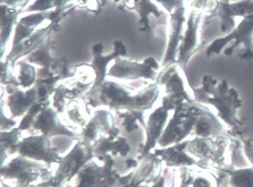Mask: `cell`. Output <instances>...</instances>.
<instances>
[{
    "label": "cell",
    "instance_id": "cell-1",
    "mask_svg": "<svg viewBox=\"0 0 253 187\" xmlns=\"http://www.w3.org/2000/svg\"><path fill=\"white\" fill-rule=\"evenodd\" d=\"M194 101L202 105H210L217 110V116L228 126L231 134H244L245 126L239 118L237 112L243 107V100L239 91L229 86L227 79H220L205 75L201 85L192 87Z\"/></svg>",
    "mask_w": 253,
    "mask_h": 187
},
{
    "label": "cell",
    "instance_id": "cell-2",
    "mask_svg": "<svg viewBox=\"0 0 253 187\" xmlns=\"http://www.w3.org/2000/svg\"><path fill=\"white\" fill-rule=\"evenodd\" d=\"M87 104L91 107L105 106L109 109L118 110H139L142 112L137 93L133 94L127 87L120 83L106 79L101 85L91 91L86 95Z\"/></svg>",
    "mask_w": 253,
    "mask_h": 187
},
{
    "label": "cell",
    "instance_id": "cell-3",
    "mask_svg": "<svg viewBox=\"0 0 253 187\" xmlns=\"http://www.w3.org/2000/svg\"><path fill=\"white\" fill-rule=\"evenodd\" d=\"M253 18H242L232 32L223 37L213 40L206 49L208 58L213 55L223 52L225 56L231 57L234 50L240 45L243 47V51L240 57L244 60L253 59Z\"/></svg>",
    "mask_w": 253,
    "mask_h": 187
},
{
    "label": "cell",
    "instance_id": "cell-4",
    "mask_svg": "<svg viewBox=\"0 0 253 187\" xmlns=\"http://www.w3.org/2000/svg\"><path fill=\"white\" fill-rule=\"evenodd\" d=\"M232 142L225 134L214 137H194L190 140L187 152L200 162L202 169H223L228 167L226 162V151L231 148Z\"/></svg>",
    "mask_w": 253,
    "mask_h": 187
},
{
    "label": "cell",
    "instance_id": "cell-5",
    "mask_svg": "<svg viewBox=\"0 0 253 187\" xmlns=\"http://www.w3.org/2000/svg\"><path fill=\"white\" fill-rule=\"evenodd\" d=\"M181 70L178 64L168 65L163 67L156 79L158 85H164L166 93L162 100V106L172 112L185 102L194 101L193 94H190L186 89Z\"/></svg>",
    "mask_w": 253,
    "mask_h": 187
},
{
    "label": "cell",
    "instance_id": "cell-6",
    "mask_svg": "<svg viewBox=\"0 0 253 187\" xmlns=\"http://www.w3.org/2000/svg\"><path fill=\"white\" fill-rule=\"evenodd\" d=\"M53 176L49 168H44L40 161H34L22 155L11 159L9 162L1 166L2 181L14 182L15 187H31L39 178Z\"/></svg>",
    "mask_w": 253,
    "mask_h": 187
},
{
    "label": "cell",
    "instance_id": "cell-7",
    "mask_svg": "<svg viewBox=\"0 0 253 187\" xmlns=\"http://www.w3.org/2000/svg\"><path fill=\"white\" fill-rule=\"evenodd\" d=\"M102 162L99 166L92 159L85 163L76 176L74 187H117L122 176L115 167L114 156L107 154Z\"/></svg>",
    "mask_w": 253,
    "mask_h": 187
},
{
    "label": "cell",
    "instance_id": "cell-8",
    "mask_svg": "<svg viewBox=\"0 0 253 187\" xmlns=\"http://www.w3.org/2000/svg\"><path fill=\"white\" fill-rule=\"evenodd\" d=\"M94 158L93 146L85 141H79L72 150L64 156L51 178L52 187L67 184L74 176H78L83 166Z\"/></svg>",
    "mask_w": 253,
    "mask_h": 187
},
{
    "label": "cell",
    "instance_id": "cell-9",
    "mask_svg": "<svg viewBox=\"0 0 253 187\" xmlns=\"http://www.w3.org/2000/svg\"><path fill=\"white\" fill-rule=\"evenodd\" d=\"M159 70L160 65L153 57H147L143 62H132L120 57L109 67L108 76L117 79H125V81L140 78L156 81L158 76L157 72Z\"/></svg>",
    "mask_w": 253,
    "mask_h": 187
},
{
    "label": "cell",
    "instance_id": "cell-10",
    "mask_svg": "<svg viewBox=\"0 0 253 187\" xmlns=\"http://www.w3.org/2000/svg\"><path fill=\"white\" fill-rule=\"evenodd\" d=\"M51 137L45 135H32L22 139L18 147V155L24 156L34 161H40L50 166L51 163H59L63 158H60L56 148L52 147Z\"/></svg>",
    "mask_w": 253,
    "mask_h": 187
},
{
    "label": "cell",
    "instance_id": "cell-11",
    "mask_svg": "<svg viewBox=\"0 0 253 187\" xmlns=\"http://www.w3.org/2000/svg\"><path fill=\"white\" fill-rule=\"evenodd\" d=\"M203 13H205L203 10L191 8L190 15L186 20L185 31H184V36L181 45H179L177 56V64L182 70L185 68L190 59L192 58V56L201 47L200 28L202 24Z\"/></svg>",
    "mask_w": 253,
    "mask_h": 187
},
{
    "label": "cell",
    "instance_id": "cell-12",
    "mask_svg": "<svg viewBox=\"0 0 253 187\" xmlns=\"http://www.w3.org/2000/svg\"><path fill=\"white\" fill-rule=\"evenodd\" d=\"M186 13L185 3L184 0H181L176 9L169 14L168 20V33H167V47L165 53L162 68L171 64H177L178 49L185 31L186 24Z\"/></svg>",
    "mask_w": 253,
    "mask_h": 187
},
{
    "label": "cell",
    "instance_id": "cell-13",
    "mask_svg": "<svg viewBox=\"0 0 253 187\" xmlns=\"http://www.w3.org/2000/svg\"><path fill=\"white\" fill-rule=\"evenodd\" d=\"M218 17L220 20V31L229 33L235 29V17L253 18V0H240L236 2H219L214 0L207 20Z\"/></svg>",
    "mask_w": 253,
    "mask_h": 187
},
{
    "label": "cell",
    "instance_id": "cell-14",
    "mask_svg": "<svg viewBox=\"0 0 253 187\" xmlns=\"http://www.w3.org/2000/svg\"><path fill=\"white\" fill-rule=\"evenodd\" d=\"M92 55H93V59L90 64L92 70L95 73V82L92 86V89H95L99 85L106 81V77L108 76L109 71V64L115 62L120 57H125L127 55V50H126L125 44L122 41L116 40L113 43L114 50L109 53V55H102L103 51V44L102 42H97L92 45Z\"/></svg>",
    "mask_w": 253,
    "mask_h": 187
},
{
    "label": "cell",
    "instance_id": "cell-15",
    "mask_svg": "<svg viewBox=\"0 0 253 187\" xmlns=\"http://www.w3.org/2000/svg\"><path fill=\"white\" fill-rule=\"evenodd\" d=\"M169 114L170 112L164 106L158 107L149 114L147 125H145V143L141 146L143 149H140L139 159L150 153L158 146L160 137H162L168 119H169Z\"/></svg>",
    "mask_w": 253,
    "mask_h": 187
},
{
    "label": "cell",
    "instance_id": "cell-16",
    "mask_svg": "<svg viewBox=\"0 0 253 187\" xmlns=\"http://www.w3.org/2000/svg\"><path fill=\"white\" fill-rule=\"evenodd\" d=\"M32 129L40 132V134L48 137L53 136H68L75 139L76 134L70 128H67L58 118V112L49 105L41 110L33 123Z\"/></svg>",
    "mask_w": 253,
    "mask_h": 187
},
{
    "label": "cell",
    "instance_id": "cell-17",
    "mask_svg": "<svg viewBox=\"0 0 253 187\" xmlns=\"http://www.w3.org/2000/svg\"><path fill=\"white\" fill-rule=\"evenodd\" d=\"M2 89L8 94L6 105L8 107L11 118L23 117L38 102L36 85L29 90H24L22 87H16L13 85L5 86Z\"/></svg>",
    "mask_w": 253,
    "mask_h": 187
},
{
    "label": "cell",
    "instance_id": "cell-18",
    "mask_svg": "<svg viewBox=\"0 0 253 187\" xmlns=\"http://www.w3.org/2000/svg\"><path fill=\"white\" fill-rule=\"evenodd\" d=\"M190 140H185L181 143L167 148L155 149L152 152L163 160V162L168 168H184V167H199L200 162L194 156L187 152V146Z\"/></svg>",
    "mask_w": 253,
    "mask_h": 187
},
{
    "label": "cell",
    "instance_id": "cell-19",
    "mask_svg": "<svg viewBox=\"0 0 253 187\" xmlns=\"http://www.w3.org/2000/svg\"><path fill=\"white\" fill-rule=\"evenodd\" d=\"M74 78V77H73ZM92 86L90 84H84L74 78L73 81L61 83L57 85L55 93L51 99V106L57 112H61L66 109V106L74 100H79L80 98L86 97L90 92Z\"/></svg>",
    "mask_w": 253,
    "mask_h": 187
},
{
    "label": "cell",
    "instance_id": "cell-20",
    "mask_svg": "<svg viewBox=\"0 0 253 187\" xmlns=\"http://www.w3.org/2000/svg\"><path fill=\"white\" fill-rule=\"evenodd\" d=\"M225 133V126L216 114L205 105L197 102V120L192 135L194 137H214Z\"/></svg>",
    "mask_w": 253,
    "mask_h": 187
},
{
    "label": "cell",
    "instance_id": "cell-21",
    "mask_svg": "<svg viewBox=\"0 0 253 187\" xmlns=\"http://www.w3.org/2000/svg\"><path fill=\"white\" fill-rule=\"evenodd\" d=\"M94 158L103 161L107 154L113 155L116 158L117 155L122 158H126L131 152V146L126 137L121 134L115 135H103L93 144Z\"/></svg>",
    "mask_w": 253,
    "mask_h": 187
},
{
    "label": "cell",
    "instance_id": "cell-22",
    "mask_svg": "<svg viewBox=\"0 0 253 187\" xmlns=\"http://www.w3.org/2000/svg\"><path fill=\"white\" fill-rule=\"evenodd\" d=\"M52 32H56V30L51 23H49V25L44 26V28L38 29L28 39L22 41L16 47L11 48L8 55L5 57V59L14 65L22 57L29 56L31 52L36 50L49 37H51Z\"/></svg>",
    "mask_w": 253,
    "mask_h": 187
},
{
    "label": "cell",
    "instance_id": "cell-23",
    "mask_svg": "<svg viewBox=\"0 0 253 187\" xmlns=\"http://www.w3.org/2000/svg\"><path fill=\"white\" fill-rule=\"evenodd\" d=\"M140 159L143 160H142V162L136 168L135 173H134L131 184L133 187L155 183L163 175V160L159 156H157L153 152H150V153L142 156Z\"/></svg>",
    "mask_w": 253,
    "mask_h": 187
},
{
    "label": "cell",
    "instance_id": "cell-24",
    "mask_svg": "<svg viewBox=\"0 0 253 187\" xmlns=\"http://www.w3.org/2000/svg\"><path fill=\"white\" fill-rule=\"evenodd\" d=\"M121 8L135 11L139 14V30L141 32L150 31V16L159 18L162 11L152 0H122Z\"/></svg>",
    "mask_w": 253,
    "mask_h": 187
},
{
    "label": "cell",
    "instance_id": "cell-25",
    "mask_svg": "<svg viewBox=\"0 0 253 187\" xmlns=\"http://www.w3.org/2000/svg\"><path fill=\"white\" fill-rule=\"evenodd\" d=\"M53 42L51 37H49L43 43L40 44L36 50L31 52L29 56H26V59L29 63L40 66L38 68V78H51L55 77L50 72V68L55 62V57L51 55V48Z\"/></svg>",
    "mask_w": 253,
    "mask_h": 187
},
{
    "label": "cell",
    "instance_id": "cell-26",
    "mask_svg": "<svg viewBox=\"0 0 253 187\" xmlns=\"http://www.w3.org/2000/svg\"><path fill=\"white\" fill-rule=\"evenodd\" d=\"M21 11L13 7L1 5V23H0V40H1V59H5V50L10 40Z\"/></svg>",
    "mask_w": 253,
    "mask_h": 187
},
{
    "label": "cell",
    "instance_id": "cell-27",
    "mask_svg": "<svg viewBox=\"0 0 253 187\" xmlns=\"http://www.w3.org/2000/svg\"><path fill=\"white\" fill-rule=\"evenodd\" d=\"M223 169L228 175L229 187H253V166L243 168L228 166Z\"/></svg>",
    "mask_w": 253,
    "mask_h": 187
},
{
    "label": "cell",
    "instance_id": "cell-28",
    "mask_svg": "<svg viewBox=\"0 0 253 187\" xmlns=\"http://www.w3.org/2000/svg\"><path fill=\"white\" fill-rule=\"evenodd\" d=\"M22 131L15 127L11 131L1 132V166L5 165V159L10 154L18 152V147L21 143Z\"/></svg>",
    "mask_w": 253,
    "mask_h": 187
},
{
    "label": "cell",
    "instance_id": "cell-29",
    "mask_svg": "<svg viewBox=\"0 0 253 187\" xmlns=\"http://www.w3.org/2000/svg\"><path fill=\"white\" fill-rule=\"evenodd\" d=\"M117 117L120 118L122 127L126 133H132L139 129V126L142 125L145 128L144 123V112L139 110H118Z\"/></svg>",
    "mask_w": 253,
    "mask_h": 187
},
{
    "label": "cell",
    "instance_id": "cell-30",
    "mask_svg": "<svg viewBox=\"0 0 253 187\" xmlns=\"http://www.w3.org/2000/svg\"><path fill=\"white\" fill-rule=\"evenodd\" d=\"M64 81L59 76L51 78H38L36 83L38 102L39 104H51V98L55 93L57 83Z\"/></svg>",
    "mask_w": 253,
    "mask_h": 187
},
{
    "label": "cell",
    "instance_id": "cell-31",
    "mask_svg": "<svg viewBox=\"0 0 253 187\" xmlns=\"http://www.w3.org/2000/svg\"><path fill=\"white\" fill-rule=\"evenodd\" d=\"M17 79L21 84L22 89L29 90L36 85L38 79V70L34 67V65L29 63L28 60H21V62H17Z\"/></svg>",
    "mask_w": 253,
    "mask_h": 187
},
{
    "label": "cell",
    "instance_id": "cell-32",
    "mask_svg": "<svg viewBox=\"0 0 253 187\" xmlns=\"http://www.w3.org/2000/svg\"><path fill=\"white\" fill-rule=\"evenodd\" d=\"M93 119L100 127L103 135H115L121 134L120 128L115 124V119L110 110L107 109H98L93 113Z\"/></svg>",
    "mask_w": 253,
    "mask_h": 187
},
{
    "label": "cell",
    "instance_id": "cell-33",
    "mask_svg": "<svg viewBox=\"0 0 253 187\" xmlns=\"http://www.w3.org/2000/svg\"><path fill=\"white\" fill-rule=\"evenodd\" d=\"M75 0H34L32 3L24 9L25 13H40V11H50L70 5Z\"/></svg>",
    "mask_w": 253,
    "mask_h": 187
},
{
    "label": "cell",
    "instance_id": "cell-34",
    "mask_svg": "<svg viewBox=\"0 0 253 187\" xmlns=\"http://www.w3.org/2000/svg\"><path fill=\"white\" fill-rule=\"evenodd\" d=\"M66 114L70 121L78 126H81V127H84L89 121L84 105L78 100L72 101L66 106Z\"/></svg>",
    "mask_w": 253,
    "mask_h": 187
},
{
    "label": "cell",
    "instance_id": "cell-35",
    "mask_svg": "<svg viewBox=\"0 0 253 187\" xmlns=\"http://www.w3.org/2000/svg\"><path fill=\"white\" fill-rule=\"evenodd\" d=\"M102 134L100 127L97 124L93 118L87 121V124L84 126L82 132H81V139L82 141H85V142L90 143L93 146V144L97 142V141L100 139V135Z\"/></svg>",
    "mask_w": 253,
    "mask_h": 187
},
{
    "label": "cell",
    "instance_id": "cell-36",
    "mask_svg": "<svg viewBox=\"0 0 253 187\" xmlns=\"http://www.w3.org/2000/svg\"><path fill=\"white\" fill-rule=\"evenodd\" d=\"M51 104H39V102H37V104L22 117V120L20 121V124H18L17 127L20 128L21 131H29V129L32 128L33 123L34 120H36L38 114H39V112L42 109L45 108V107Z\"/></svg>",
    "mask_w": 253,
    "mask_h": 187
},
{
    "label": "cell",
    "instance_id": "cell-37",
    "mask_svg": "<svg viewBox=\"0 0 253 187\" xmlns=\"http://www.w3.org/2000/svg\"><path fill=\"white\" fill-rule=\"evenodd\" d=\"M9 85L21 87L17 76H15L14 74L13 64L6 59H1V86L5 87Z\"/></svg>",
    "mask_w": 253,
    "mask_h": 187
},
{
    "label": "cell",
    "instance_id": "cell-38",
    "mask_svg": "<svg viewBox=\"0 0 253 187\" xmlns=\"http://www.w3.org/2000/svg\"><path fill=\"white\" fill-rule=\"evenodd\" d=\"M79 8H83L94 15H99L108 3V0H75Z\"/></svg>",
    "mask_w": 253,
    "mask_h": 187
},
{
    "label": "cell",
    "instance_id": "cell-39",
    "mask_svg": "<svg viewBox=\"0 0 253 187\" xmlns=\"http://www.w3.org/2000/svg\"><path fill=\"white\" fill-rule=\"evenodd\" d=\"M192 187H218L217 178L211 174H195Z\"/></svg>",
    "mask_w": 253,
    "mask_h": 187
},
{
    "label": "cell",
    "instance_id": "cell-40",
    "mask_svg": "<svg viewBox=\"0 0 253 187\" xmlns=\"http://www.w3.org/2000/svg\"><path fill=\"white\" fill-rule=\"evenodd\" d=\"M194 171L191 169V167L179 168V186L178 187H192V182L195 176Z\"/></svg>",
    "mask_w": 253,
    "mask_h": 187
},
{
    "label": "cell",
    "instance_id": "cell-41",
    "mask_svg": "<svg viewBox=\"0 0 253 187\" xmlns=\"http://www.w3.org/2000/svg\"><path fill=\"white\" fill-rule=\"evenodd\" d=\"M3 100L1 104V132L11 131L16 127V121L14 120V118H6L5 112H3Z\"/></svg>",
    "mask_w": 253,
    "mask_h": 187
},
{
    "label": "cell",
    "instance_id": "cell-42",
    "mask_svg": "<svg viewBox=\"0 0 253 187\" xmlns=\"http://www.w3.org/2000/svg\"><path fill=\"white\" fill-rule=\"evenodd\" d=\"M157 3H160L163 8L167 11L168 14H171L176 9L181 0H155Z\"/></svg>",
    "mask_w": 253,
    "mask_h": 187
},
{
    "label": "cell",
    "instance_id": "cell-43",
    "mask_svg": "<svg viewBox=\"0 0 253 187\" xmlns=\"http://www.w3.org/2000/svg\"><path fill=\"white\" fill-rule=\"evenodd\" d=\"M243 152H244L245 158H247L248 161L251 163V166H253V140L252 139L245 141L243 144Z\"/></svg>",
    "mask_w": 253,
    "mask_h": 187
},
{
    "label": "cell",
    "instance_id": "cell-44",
    "mask_svg": "<svg viewBox=\"0 0 253 187\" xmlns=\"http://www.w3.org/2000/svg\"><path fill=\"white\" fill-rule=\"evenodd\" d=\"M30 0H1V5H6L13 8H26V5Z\"/></svg>",
    "mask_w": 253,
    "mask_h": 187
},
{
    "label": "cell",
    "instance_id": "cell-45",
    "mask_svg": "<svg viewBox=\"0 0 253 187\" xmlns=\"http://www.w3.org/2000/svg\"><path fill=\"white\" fill-rule=\"evenodd\" d=\"M210 0H191V8H197L205 11L209 7Z\"/></svg>",
    "mask_w": 253,
    "mask_h": 187
},
{
    "label": "cell",
    "instance_id": "cell-46",
    "mask_svg": "<svg viewBox=\"0 0 253 187\" xmlns=\"http://www.w3.org/2000/svg\"><path fill=\"white\" fill-rule=\"evenodd\" d=\"M151 187H166V178L164 175H162L155 183H152Z\"/></svg>",
    "mask_w": 253,
    "mask_h": 187
},
{
    "label": "cell",
    "instance_id": "cell-47",
    "mask_svg": "<svg viewBox=\"0 0 253 187\" xmlns=\"http://www.w3.org/2000/svg\"><path fill=\"white\" fill-rule=\"evenodd\" d=\"M125 165L127 168H134V169H136V168L139 167V162H137L136 159L127 158L125 160Z\"/></svg>",
    "mask_w": 253,
    "mask_h": 187
},
{
    "label": "cell",
    "instance_id": "cell-48",
    "mask_svg": "<svg viewBox=\"0 0 253 187\" xmlns=\"http://www.w3.org/2000/svg\"><path fill=\"white\" fill-rule=\"evenodd\" d=\"M216 1H219V2H231L229 0H216Z\"/></svg>",
    "mask_w": 253,
    "mask_h": 187
},
{
    "label": "cell",
    "instance_id": "cell-49",
    "mask_svg": "<svg viewBox=\"0 0 253 187\" xmlns=\"http://www.w3.org/2000/svg\"><path fill=\"white\" fill-rule=\"evenodd\" d=\"M137 187H151V186L148 185V184H143V185H140V186H137Z\"/></svg>",
    "mask_w": 253,
    "mask_h": 187
},
{
    "label": "cell",
    "instance_id": "cell-50",
    "mask_svg": "<svg viewBox=\"0 0 253 187\" xmlns=\"http://www.w3.org/2000/svg\"><path fill=\"white\" fill-rule=\"evenodd\" d=\"M114 1L116 2V3H118V5H120V3L122 2V0H114Z\"/></svg>",
    "mask_w": 253,
    "mask_h": 187
},
{
    "label": "cell",
    "instance_id": "cell-51",
    "mask_svg": "<svg viewBox=\"0 0 253 187\" xmlns=\"http://www.w3.org/2000/svg\"><path fill=\"white\" fill-rule=\"evenodd\" d=\"M70 187H72V186H70Z\"/></svg>",
    "mask_w": 253,
    "mask_h": 187
}]
</instances>
